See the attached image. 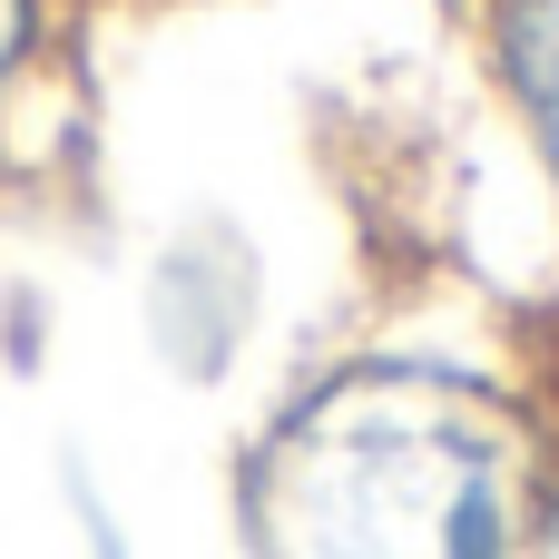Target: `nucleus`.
<instances>
[{"mask_svg":"<svg viewBox=\"0 0 559 559\" xmlns=\"http://www.w3.org/2000/svg\"><path fill=\"white\" fill-rule=\"evenodd\" d=\"M550 403L521 383L373 344L305 373L236 462L246 559H521Z\"/></svg>","mask_w":559,"mask_h":559,"instance_id":"1","label":"nucleus"},{"mask_svg":"<svg viewBox=\"0 0 559 559\" xmlns=\"http://www.w3.org/2000/svg\"><path fill=\"white\" fill-rule=\"evenodd\" d=\"M521 559H559V413H550V452H540V491H531V531Z\"/></svg>","mask_w":559,"mask_h":559,"instance_id":"4","label":"nucleus"},{"mask_svg":"<svg viewBox=\"0 0 559 559\" xmlns=\"http://www.w3.org/2000/svg\"><path fill=\"white\" fill-rule=\"evenodd\" d=\"M472 39H481V69H491L511 128L531 138V167L559 206V0H472Z\"/></svg>","mask_w":559,"mask_h":559,"instance_id":"2","label":"nucleus"},{"mask_svg":"<svg viewBox=\"0 0 559 559\" xmlns=\"http://www.w3.org/2000/svg\"><path fill=\"white\" fill-rule=\"evenodd\" d=\"M59 39H69V0H0V157H10V128L29 118V98L59 69Z\"/></svg>","mask_w":559,"mask_h":559,"instance_id":"3","label":"nucleus"}]
</instances>
